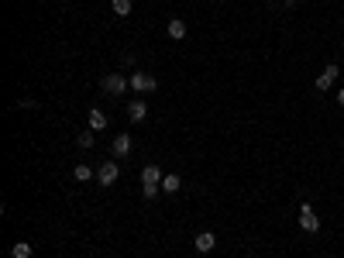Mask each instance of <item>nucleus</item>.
<instances>
[{"label": "nucleus", "mask_w": 344, "mask_h": 258, "mask_svg": "<svg viewBox=\"0 0 344 258\" xmlns=\"http://www.w3.org/2000/svg\"><path fill=\"white\" fill-rule=\"evenodd\" d=\"M100 86H103V93H110V97H121V93H124L131 83H127V76H121V72H110V76H103V79H100Z\"/></svg>", "instance_id": "f257e3e1"}, {"label": "nucleus", "mask_w": 344, "mask_h": 258, "mask_svg": "<svg viewBox=\"0 0 344 258\" xmlns=\"http://www.w3.org/2000/svg\"><path fill=\"white\" fill-rule=\"evenodd\" d=\"M127 83H131V90H138V93H151V90H159V79L148 76V72H131V76H127Z\"/></svg>", "instance_id": "f03ea898"}, {"label": "nucleus", "mask_w": 344, "mask_h": 258, "mask_svg": "<svg viewBox=\"0 0 344 258\" xmlns=\"http://www.w3.org/2000/svg\"><path fill=\"white\" fill-rule=\"evenodd\" d=\"M299 227H303V231H310V234H313V231H320V217L313 213V207H310V203H299Z\"/></svg>", "instance_id": "7ed1b4c3"}, {"label": "nucleus", "mask_w": 344, "mask_h": 258, "mask_svg": "<svg viewBox=\"0 0 344 258\" xmlns=\"http://www.w3.org/2000/svg\"><path fill=\"white\" fill-rule=\"evenodd\" d=\"M117 176H121V169H117V162H103L100 169H97V179H100V186H114Z\"/></svg>", "instance_id": "20e7f679"}, {"label": "nucleus", "mask_w": 344, "mask_h": 258, "mask_svg": "<svg viewBox=\"0 0 344 258\" xmlns=\"http://www.w3.org/2000/svg\"><path fill=\"white\" fill-rule=\"evenodd\" d=\"M337 76H341V69H337V66H334V62H331V66L323 69L320 76L313 79V86H317V90L323 93V90H331V86H334V79H337Z\"/></svg>", "instance_id": "39448f33"}, {"label": "nucleus", "mask_w": 344, "mask_h": 258, "mask_svg": "<svg viewBox=\"0 0 344 258\" xmlns=\"http://www.w3.org/2000/svg\"><path fill=\"white\" fill-rule=\"evenodd\" d=\"M193 245L200 255H206V251H214V245H217V237H214V231H200V234L193 237Z\"/></svg>", "instance_id": "423d86ee"}, {"label": "nucleus", "mask_w": 344, "mask_h": 258, "mask_svg": "<svg viewBox=\"0 0 344 258\" xmlns=\"http://www.w3.org/2000/svg\"><path fill=\"white\" fill-rule=\"evenodd\" d=\"M110 152H114V158H127L131 155V135H117L114 145H110Z\"/></svg>", "instance_id": "0eeeda50"}, {"label": "nucleus", "mask_w": 344, "mask_h": 258, "mask_svg": "<svg viewBox=\"0 0 344 258\" xmlns=\"http://www.w3.org/2000/svg\"><path fill=\"white\" fill-rule=\"evenodd\" d=\"M162 179H165V176L159 172V165H145L141 169V186H162Z\"/></svg>", "instance_id": "6e6552de"}, {"label": "nucleus", "mask_w": 344, "mask_h": 258, "mask_svg": "<svg viewBox=\"0 0 344 258\" xmlns=\"http://www.w3.org/2000/svg\"><path fill=\"white\" fill-rule=\"evenodd\" d=\"M127 117H131L135 124H141L145 117H148V103H145V100H131V107H127Z\"/></svg>", "instance_id": "1a4fd4ad"}, {"label": "nucleus", "mask_w": 344, "mask_h": 258, "mask_svg": "<svg viewBox=\"0 0 344 258\" xmlns=\"http://www.w3.org/2000/svg\"><path fill=\"white\" fill-rule=\"evenodd\" d=\"M169 38H176V42L186 38V21L183 17H169Z\"/></svg>", "instance_id": "9d476101"}, {"label": "nucleus", "mask_w": 344, "mask_h": 258, "mask_svg": "<svg viewBox=\"0 0 344 258\" xmlns=\"http://www.w3.org/2000/svg\"><path fill=\"white\" fill-rule=\"evenodd\" d=\"M179 190H183V179H179L176 172H169V176L162 179V193H179Z\"/></svg>", "instance_id": "9b49d317"}, {"label": "nucleus", "mask_w": 344, "mask_h": 258, "mask_svg": "<svg viewBox=\"0 0 344 258\" xmlns=\"http://www.w3.org/2000/svg\"><path fill=\"white\" fill-rule=\"evenodd\" d=\"M107 127V114L103 110H90V131H103Z\"/></svg>", "instance_id": "f8f14e48"}, {"label": "nucleus", "mask_w": 344, "mask_h": 258, "mask_svg": "<svg viewBox=\"0 0 344 258\" xmlns=\"http://www.w3.org/2000/svg\"><path fill=\"white\" fill-rule=\"evenodd\" d=\"M11 258H31V245H28V241H14L11 245Z\"/></svg>", "instance_id": "ddd939ff"}, {"label": "nucleus", "mask_w": 344, "mask_h": 258, "mask_svg": "<svg viewBox=\"0 0 344 258\" xmlns=\"http://www.w3.org/2000/svg\"><path fill=\"white\" fill-rule=\"evenodd\" d=\"M110 7H114L117 17H127L131 14V0H110Z\"/></svg>", "instance_id": "4468645a"}, {"label": "nucleus", "mask_w": 344, "mask_h": 258, "mask_svg": "<svg viewBox=\"0 0 344 258\" xmlns=\"http://www.w3.org/2000/svg\"><path fill=\"white\" fill-rule=\"evenodd\" d=\"M72 179H76V182L93 179V169H90V165H76V169H72Z\"/></svg>", "instance_id": "2eb2a0df"}, {"label": "nucleus", "mask_w": 344, "mask_h": 258, "mask_svg": "<svg viewBox=\"0 0 344 258\" xmlns=\"http://www.w3.org/2000/svg\"><path fill=\"white\" fill-rule=\"evenodd\" d=\"M93 141H97L93 131H80V138H76V145H80V148H93Z\"/></svg>", "instance_id": "dca6fc26"}, {"label": "nucleus", "mask_w": 344, "mask_h": 258, "mask_svg": "<svg viewBox=\"0 0 344 258\" xmlns=\"http://www.w3.org/2000/svg\"><path fill=\"white\" fill-rule=\"evenodd\" d=\"M159 190H162V186H141V196H145V200H155Z\"/></svg>", "instance_id": "f3484780"}, {"label": "nucleus", "mask_w": 344, "mask_h": 258, "mask_svg": "<svg viewBox=\"0 0 344 258\" xmlns=\"http://www.w3.org/2000/svg\"><path fill=\"white\" fill-rule=\"evenodd\" d=\"M337 103H341V107H344V90H341V93H337Z\"/></svg>", "instance_id": "a211bd4d"}, {"label": "nucleus", "mask_w": 344, "mask_h": 258, "mask_svg": "<svg viewBox=\"0 0 344 258\" xmlns=\"http://www.w3.org/2000/svg\"><path fill=\"white\" fill-rule=\"evenodd\" d=\"M289 4H303V0H289Z\"/></svg>", "instance_id": "6ab92c4d"}, {"label": "nucleus", "mask_w": 344, "mask_h": 258, "mask_svg": "<svg viewBox=\"0 0 344 258\" xmlns=\"http://www.w3.org/2000/svg\"><path fill=\"white\" fill-rule=\"evenodd\" d=\"M341 52H344V42H341Z\"/></svg>", "instance_id": "aec40b11"}]
</instances>
